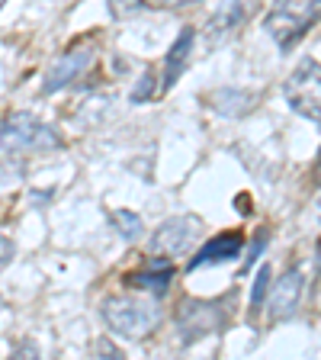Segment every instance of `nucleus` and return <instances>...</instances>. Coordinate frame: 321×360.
Segmentation results:
<instances>
[{"instance_id":"obj_1","label":"nucleus","mask_w":321,"mask_h":360,"mask_svg":"<svg viewBox=\"0 0 321 360\" xmlns=\"http://www.w3.org/2000/svg\"><path fill=\"white\" fill-rule=\"evenodd\" d=\"M61 145H65V135L26 110L10 112L7 120L0 122V151L10 158L45 155V151H58Z\"/></svg>"},{"instance_id":"obj_2","label":"nucleus","mask_w":321,"mask_h":360,"mask_svg":"<svg viewBox=\"0 0 321 360\" xmlns=\"http://www.w3.org/2000/svg\"><path fill=\"white\" fill-rule=\"evenodd\" d=\"M321 20V0H273L263 30L280 52H292Z\"/></svg>"},{"instance_id":"obj_3","label":"nucleus","mask_w":321,"mask_h":360,"mask_svg":"<svg viewBox=\"0 0 321 360\" xmlns=\"http://www.w3.org/2000/svg\"><path fill=\"white\" fill-rule=\"evenodd\" d=\"M103 322L110 325L112 335L142 341L157 328L161 309L155 300H145V296H110L103 302Z\"/></svg>"},{"instance_id":"obj_4","label":"nucleus","mask_w":321,"mask_h":360,"mask_svg":"<svg viewBox=\"0 0 321 360\" xmlns=\"http://www.w3.org/2000/svg\"><path fill=\"white\" fill-rule=\"evenodd\" d=\"M232 296L225 300H183L173 315V328H177L183 345H196L202 338L218 335L232 319Z\"/></svg>"},{"instance_id":"obj_5","label":"nucleus","mask_w":321,"mask_h":360,"mask_svg":"<svg viewBox=\"0 0 321 360\" xmlns=\"http://www.w3.org/2000/svg\"><path fill=\"white\" fill-rule=\"evenodd\" d=\"M283 97L292 112L321 126V61L302 58L283 84Z\"/></svg>"},{"instance_id":"obj_6","label":"nucleus","mask_w":321,"mask_h":360,"mask_svg":"<svg viewBox=\"0 0 321 360\" xmlns=\"http://www.w3.org/2000/svg\"><path fill=\"white\" fill-rule=\"evenodd\" d=\"M202 235V219L199 216H171L155 229L151 235V257H183L193 248V241Z\"/></svg>"},{"instance_id":"obj_7","label":"nucleus","mask_w":321,"mask_h":360,"mask_svg":"<svg viewBox=\"0 0 321 360\" xmlns=\"http://www.w3.org/2000/svg\"><path fill=\"white\" fill-rule=\"evenodd\" d=\"M93 61H97V49L93 45H77V49L65 52L61 58H55V65L42 77V97H52L58 90L77 84L93 68Z\"/></svg>"},{"instance_id":"obj_8","label":"nucleus","mask_w":321,"mask_h":360,"mask_svg":"<svg viewBox=\"0 0 321 360\" xmlns=\"http://www.w3.org/2000/svg\"><path fill=\"white\" fill-rule=\"evenodd\" d=\"M267 292L270 296L263 300V306H267L270 322H289L292 315L299 312L302 292H306V277H302V270L289 267L283 277L273 283V290H267Z\"/></svg>"},{"instance_id":"obj_9","label":"nucleus","mask_w":321,"mask_h":360,"mask_svg":"<svg viewBox=\"0 0 321 360\" xmlns=\"http://www.w3.org/2000/svg\"><path fill=\"white\" fill-rule=\"evenodd\" d=\"M257 10H261V0H222L218 10L209 16V22H206V42L209 45L225 42V39L235 36Z\"/></svg>"},{"instance_id":"obj_10","label":"nucleus","mask_w":321,"mask_h":360,"mask_svg":"<svg viewBox=\"0 0 321 360\" xmlns=\"http://www.w3.org/2000/svg\"><path fill=\"white\" fill-rule=\"evenodd\" d=\"M190 58H193V30H190V26H183V30H180V36L173 39V45L167 49L164 68H161V77H157V90H164V94H167V90L177 87V81L183 77Z\"/></svg>"},{"instance_id":"obj_11","label":"nucleus","mask_w":321,"mask_h":360,"mask_svg":"<svg viewBox=\"0 0 321 360\" xmlns=\"http://www.w3.org/2000/svg\"><path fill=\"white\" fill-rule=\"evenodd\" d=\"M257 103H261V94L244 87H218L216 94H209V106L228 120H241L247 112H254Z\"/></svg>"},{"instance_id":"obj_12","label":"nucleus","mask_w":321,"mask_h":360,"mask_svg":"<svg viewBox=\"0 0 321 360\" xmlns=\"http://www.w3.org/2000/svg\"><path fill=\"white\" fill-rule=\"evenodd\" d=\"M244 248V238L238 232H225L218 238H209L206 245L196 251V257L190 261V270H199V267H209V264H225V261H235Z\"/></svg>"},{"instance_id":"obj_13","label":"nucleus","mask_w":321,"mask_h":360,"mask_svg":"<svg viewBox=\"0 0 321 360\" xmlns=\"http://www.w3.org/2000/svg\"><path fill=\"white\" fill-rule=\"evenodd\" d=\"M171 280H173L171 261H167V257H151L148 267L129 274L126 283L135 286V290H142V292H151V296H164V292L171 290Z\"/></svg>"},{"instance_id":"obj_14","label":"nucleus","mask_w":321,"mask_h":360,"mask_svg":"<svg viewBox=\"0 0 321 360\" xmlns=\"http://www.w3.org/2000/svg\"><path fill=\"white\" fill-rule=\"evenodd\" d=\"M199 0H110V10L116 16H135L142 10H180V7H193Z\"/></svg>"},{"instance_id":"obj_15","label":"nucleus","mask_w":321,"mask_h":360,"mask_svg":"<svg viewBox=\"0 0 321 360\" xmlns=\"http://www.w3.org/2000/svg\"><path fill=\"white\" fill-rule=\"evenodd\" d=\"M110 222H112V229H116V235H122L126 241H135L138 235H142V229H145L142 216H138V212H132V210L110 212Z\"/></svg>"},{"instance_id":"obj_16","label":"nucleus","mask_w":321,"mask_h":360,"mask_svg":"<svg viewBox=\"0 0 321 360\" xmlns=\"http://www.w3.org/2000/svg\"><path fill=\"white\" fill-rule=\"evenodd\" d=\"M270 280H273V270H270V264H263V267L257 270V277H254V290H251V309H254V312L263 306V300H267Z\"/></svg>"},{"instance_id":"obj_17","label":"nucleus","mask_w":321,"mask_h":360,"mask_svg":"<svg viewBox=\"0 0 321 360\" xmlns=\"http://www.w3.org/2000/svg\"><path fill=\"white\" fill-rule=\"evenodd\" d=\"M155 90H157V77H155V71H145L142 75V81L135 84V90H132V103H148L151 97H155Z\"/></svg>"},{"instance_id":"obj_18","label":"nucleus","mask_w":321,"mask_h":360,"mask_svg":"<svg viewBox=\"0 0 321 360\" xmlns=\"http://www.w3.org/2000/svg\"><path fill=\"white\" fill-rule=\"evenodd\" d=\"M267 238H270V232L267 229H261V232L254 235V241H251V248H247V257H244V270L241 274H247V270L254 267V261L263 255V248H267Z\"/></svg>"},{"instance_id":"obj_19","label":"nucleus","mask_w":321,"mask_h":360,"mask_svg":"<svg viewBox=\"0 0 321 360\" xmlns=\"http://www.w3.org/2000/svg\"><path fill=\"white\" fill-rule=\"evenodd\" d=\"M13 257H16V245L10 238H4V235H0V270L10 267V264H13Z\"/></svg>"},{"instance_id":"obj_20","label":"nucleus","mask_w":321,"mask_h":360,"mask_svg":"<svg viewBox=\"0 0 321 360\" xmlns=\"http://www.w3.org/2000/svg\"><path fill=\"white\" fill-rule=\"evenodd\" d=\"M97 351L103 354V357H122V351H119V347H112L110 341H100V347H97Z\"/></svg>"},{"instance_id":"obj_21","label":"nucleus","mask_w":321,"mask_h":360,"mask_svg":"<svg viewBox=\"0 0 321 360\" xmlns=\"http://www.w3.org/2000/svg\"><path fill=\"white\" fill-rule=\"evenodd\" d=\"M312 184L321 187V151H318V161H315V167H312Z\"/></svg>"},{"instance_id":"obj_22","label":"nucleus","mask_w":321,"mask_h":360,"mask_svg":"<svg viewBox=\"0 0 321 360\" xmlns=\"http://www.w3.org/2000/svg\"><path fill=\"white\" fill-rule=\"evenodd\" d=\"M315 206H318V212H321V196H318V202H315Z\"/></svg>"}]
</instances>
